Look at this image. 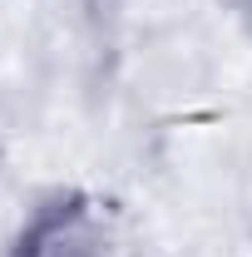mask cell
<instances>
[{
	"mask_svg": "<svg viewBox=\"0 0 252 257\" xmlns=\"http://www.w3.org/2000/svg\"><path fill=\"white\" fill-rule=\"evenodd\" d=\"M242 25H247V35H252V0H242Z\"/></svg>",
	"mask_w": 252,
	"mask_h": 257,
	"instance_id": "7a4b0ae2",
	"label": "cell"
},
{
	"mask_svg": "<svg viewBox=\"0 0 252 257\" xmlns=\"http://www.w3.org/2000/svg\"><path fill=\"white\" fill-rule=\"evenodd\" d=\"M5 257H139V242L109 198L89 188H55L25 213Z\"/></svg>",
	"mask_w": 252,
	"mask_h": 257,
	"instance_id": "6da1fadb",
	"label": "cell"
}]
</instances>
